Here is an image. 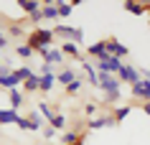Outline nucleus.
I'll return each mask as SVG.
<instances>
[{"label": "nucleus", "mask_w": 150, "mask_h": 145, "mask_svg": "<svg viewBox=\"0 0 150 145\" xmlns=\"http://www.w3.org/2000/svg\"><path fill=\"white\" fill-rule=\"evenodd\" d=\"M18 8L23 10V13H28V16H33V13H38V10H41V3H33V0H23V3H18Z\"/></svg>", "instance_id": "obj_24"}, {"label": "nucleus", "mask_w": 150, "mask_h": 145, "mask_svg": "<svg viewBox=\"0 0 150 145\" xmlns=\"http://www.w3.org/2000/svg\"><path fill=\"white\" fill-rule=\"evenodd\" d=\"M21 120V112H16V110H0V127L3 125H16V122Z\"/></svg>", "instance_id": "obj_14"}, {"label": "nucleus", "mask_w": 150, "mask_h": 145, "mask_svg": "<svg viewBox=\"0 0 150 145\" xmlns=\"http://www.w3.org/2000/svg\"><path fill=\"white\" fill-rule=\"evenodd\" d=\"M87 135H89V132H84V135H81V137H79V140H76L74 145H84V143H87Z\"/></svg>", "instance_id": "obj_33"}, {"label": "nucleus", "mask_w": 150, "mask_h": 145, "mask_svg": "<svg viewBox=\"0 0 150 145\" xmlns=\"http://www.w3.org/2000/svg\"><path fill=\"white\" fill-rule=\"evenodd\" d=\"M87 56L97 59V61H107V59H110V51H107V46H104V41H97V43L87 46Z\"/></svg>", "instance_id": "obj_9"}, {"label": "nucleus", "mask_w": 150, "mask_h": 145, "mask_svg": "<svg viewBox=\"0 0 150 145\" xmlns=\"http://www.w3.org/2000/svg\"><path fill=\"white\" fill-rule=\"evenodd\" d=\"M54 31L51 28H33V31L25 33V46L31 48L33 54H38V51H43V48H51L54 46Z\"/></svg>", "instance_id": "obj_1"}, {"label": "nucleus", "mask_w": 150, "mask_h": 145, "mask_svg": "<svg viewBox=\"0 0 150 145\" xmlns=\"http://www.w3.org/2000/svg\"><path fill=\"white\" fill-rule=\"evenodd\" d=\"M117 79H120V84H130L132 87L135 81H140V69L132 64H122V69L117 71Z\"/></svg>", "instance_id": "obj_3"}, {"label": "nucleus", "mask_w": 150, "mask_h": 145, "mask_svg": "<svg viewBox=\"0 0 150 145\" xmlns=\"http://www.w3.org/2000/svg\"><path fill=\"white\" fill-rule=\"evenodd\" d=\"M84 115H87V117H94V115H97V105H94V102L84 105Z\"/></svg>", "instance_id": "obj_31"}, {"label": "nucleus", "mask_w": 150, "mask_h": 145, "mask_svg": "<svg viewBox=\"0 0 150 145\" xmlns=\"http://www.w3.org/2000/svg\"><path fill=\"white\" fill-rule=\"evenodd\" d=\"M38 79H41V76L33 71L31 76H28V79L21 84V87H23V94H33V92H38Z\"/></svg>", "instance_id": "obj_18"}, {"label": "nucleus", "mask_w": 150, "mask_h": 145, "mask_svg": "<svg viewBox=\"0 0 150 145\" xmlns=\"http://www.w3.org/2000/svg\"><path fill=\"white\" fill-rule=\"evenodd\" d=\"M84 132H87V130H66V132L61 135V145H74Z\"/></svg>", "instance_id": "obj_20"}, {"label": "nucleus", "mask_w": 150, "mask_h": 145, "mask_svg": "<svg viewBox=\"0 0 150 145\" xmlns=\"http://www.w3.org/2000/svg\"><path fill=\"white\" fill-rule=\"evenodd\" d=\"M31 74H33V69H31V66H25V64H23V66H13V76H16L21 84H23V81L28 79Z\"/></svg>", "instance_id": "obj_23"}, {"label": "nucleus", "mask_w": 150, "mask_h": 145, "mask_svg": "<svg viewBox=\"0 0 150 145\" xmlns=\"http://www.w3.org/2000/svg\"><path fill=\"white\" fill-rule=\"evenodd\" d=\"M74 79H79V74L74 71V69H61V71L56 74V81H59V84H64V87H66V84H71Z\"/></svg>", "instance_id": "obj_17"}, {"label": "nucleus", "mask_w": 150, "mask_h": 145, "mask_svg": "<svg viewBox=\"0 0 150 145\" xmlns=\"http://www.w3.org/2000/svg\"><path fill=\"white\" fill-rule=\"evenodd\" d=\"M41 56H43V64L48 66H61L64 64V54L59 46H51V48H43V51H38Z\"/></svg>", "instance_id": "obj_4"}, {"label": "nucleus", "mask_w": 150, "mask_h": 145, "mask_svg": "<svg viewBox=\"0 0 150 145\" xmlns=\"http://www.w3.org/2000/svg\"><path fill=\"white\" fill-rule=\"evenodd\" d=\"M104 46H107V51H110V56H115V59H125L127 54H130V48H127L125 43H120L117 38H107Z\"/></svg>", "instance_id": "obj_7"}, {"label": "nucleus", "mask_w": 150, "mask_h": 145, "mask_svg": "<svg viewBox=\"0 0 150 145\" xmlns=\"http://www.w3.org/2000/svg\"><path fill=\"white\" fill-rule=\"evenodd\" d=\"M33 110H36V112H38L41 117H43V120H48V117H51V115L56 112V110H54L51 105H48V102H38V105L33 107Z\"/></svg>", "instance_id": "obj_25"}, {"label": "nucleus", "mask_w": 150, "mask_h": 145, "mask_svg": "<svg viewBox=\"0 0 150 145\" xmlns=\"http://www.w3.org/2000/svg\"><path fill=\"white\" fill-rule=\"evenodd\" d=\"M41 135L46 137L48 143H51V137H56V130L54 127H48V125H43V130H41Z\"/></svg>", "instance_id": "obj_29"}, {"label": "nucleus", "mask_w": 150, "mask_h": 145, "mask_svg": "<svg viewBox=\"0 0 150 145\" xmlns=\"http://www.w3.org/2000/svg\"><path fill=\"white\" fill-rule=\"evenodd\" d=\"M51 31H54V36H61V38L71 41V43H76V46L84 41V31H81L79 25L74 28V25H66V23H56Z\"/></svg>", "instance_id": "obj_2"}, {"label": "nucleus", "mask_w": 150, "mask_h": 145, "mask_svg": "<svg viewBox=\"0 0 150 145\" xmlns=\"http://www.w3.org/2000/svg\"><path fill=\"white\" fill-rule=\"evenodd\" d=\"M16 127H21V130H28V132H33V130H31V122L25 120L23 115H21V120H18V122H16Z\"/></svg>", "instance_id": "obj_30"}, {"label": "nucleus", "mask_w": 150, "mask_h": 145, "mask_svg": "<svg viewBox=\"0 0 150 145\" xmlns=\"http://www.w3.org/2000/svg\"><path fill=\"white\" fill-rule=\"evenodd\" d=\"M115 120H112V115H97V117H89L87 120V132L92 130H104V127H112Z\"/></svg>", "instance_id": "obj_6"}, {"label": "nucleus", "mask_w": 150, "mask_h": 145, "mask_svg": "<svg viewBox=\"0 0 150 145\" xmlns=\"http://www.w3.org/2000/svg\"><path fill=\"white\" fill-rule=\"evenodd\" d=\"M41 74H56V66H48V64H41Z\"/></svg>", "instance_id": "obj_32"}, {"label": "nucleus", "mask_w": 150, "mask_h": 145, "mask_svg": "<svg viewBox=\"0 0 150 145\" xmlns=\"http://www.w3.org/2000/svg\"><path fill=\"white\" fill-rule=\"evenodd\" d=\"M41 16H43V21H59V10L48 0V3H41Z\"/></svg>", "instance_id": "obj_16"}, {"label": "nucleus", "mask_w": 150, "mask_h": 145, "mask_svg": "<svg viewBox=\"0 0 150 145\" xmlns=\"http://www.w3.org/2000/svg\"><path fill=\"white\" fill-rule=\"evenodd\" d=\"M16 56H18V59H31V56H36V54H33L25 43H21V46H16Z\"/></svg>", "instance_id": "obj_28"}, {"label": "nucleus", "mask_w": 150, "mask_h": 145, "mask_svg": "<svg viewBox=\"0 0 150 145\" xmlns=\"http://www.w3.org/2000/svg\"><path fill=\"white\" fill-rule=\"evenodd\" d=\"M46 122H48V127H54V130H64L66 127V117H64L61 112H54Z\"/></svg>", "instance_id": "obj_22"}, {"label": "nucleus", "mask_w": 150, "mask_h": 145, "mask_svg": "<svg viewBox=\"0 0 150 145\" xmlns=\"http://www.w3.org/2000/svg\"><path fill=\"white\" fill-rule=\"evenodd\" d=\"M38 92H43V94H48L51 89H54L56 84V74H38Z\"/></svg>", "instance_id": "obj_13"}, {"label": "nucleus", "mask_w": 150, "mask_h": 145, "mask_svg": "<svg viewBox=\"0 0 150 145\" xmlns=\"http://www.w3.org/2000/svg\"><path fill=\"white\" fill-rule=\"evenodd\" d=\"M46 145H54V143H46Z\"/></svg>", "instance_id": "obj_36"}, {"label": "nucleus", "mask_w": 150, "mask_h": 145, "mask_svg": "<svg viewBox=\"0 0 150 145\" xmlns=\"http://www.w3.org/2000/svg\"><path fill=\"white\" fill-rule=\"evenodd\" d=\"M0 87L10 92V89H18V87H21V81L13 76V71H10V74H3V76H0Z\"/></svg>", "instance_id": "obj_21"}, {"label": "nucleus", "mask_w": 150, "mask_h": 145, "mask_svg": "<svg viewBox=\"0 0 150 145\" xmlns=\"http://www.w3.org/2000/svg\"><path fill=\"white\" fill-rule=\"evenodd\" d=\"M79 66H81V71H84V76H87V84L97 87V69H94V64L84 59V61H79Z\"/></svg>", "instance_id": "obj_10"}, {"label": "nucleus", "mask_w": 150, "mask_h": 145, "mask_svg": "<svg viewBox=\"0 0 150 145\" xmlns=\"http://www.w3.org/2000/svg\"><path fill=\"white\" fill-rule=\"evenodd\" d=\"M142 112L150 115V99H148V102H142Z\"/></svg>", "instance_id": "obj_34"}, {"label": "nucleus", "mask_w": 150, "mask_h": 145, "mask_svg": "<svg viewBox=\"0 0 150 145\" xmlns=\"http://www.w3.org/2000/svg\"><path fill=\"white\" fill-rule=\"evenodd\" d=\"M10 36H16V38H25L23 25H21V23H10V28H8V38H10Z\"/></svg>", "instance_id": "obj_27"}, {"label": "nucleus", "mask_w": 150, "mask_h": 145, "mask_svg": "<svg viewBox=\"0 0 150 145\" xmlns=\"http://www.w3.org/2000/svg\"><path fill=\"white\" fill-rule=\"evenodd\" d=\"M61 54H66V56H71V59H76V61H84V59H87V56L79 51V46H76V43H71V41H66V43L61 46Z\"/></svg>", "instance_id": "obj_15"}, {"label": "nucleus", "mask_w": 150, "mask_h": 145, "mask_svg": "<svg viewBox=\"0 0 150 145\" xmlns=\"http://www.w3.org/2000/svg\"><path fill=\"white\" fill-rule=\"evenodd\" d=\"M130 94H132L135 99H142V102H148V99H150V81H145V79L135 81L132 87H130Z\"/></svg>", "instance_id": "obj_8"}, {"label": "nucleus", "mask_w": 150, "mask_h": 145, "mask_svg": "<svg viewBox=\"0 0 150 145\" xmlns=\"http://www.w3.org/2000/svg\"><path fill=\"white\" fill-rule=\"evenodd\" d=\"M125 10H127V13H132V16H148V13H150L148 3H135V0H127Z\"/></svg>", "instance_id": "obj_11"}, {"label": "nucleus", "mask_w": 150, "mask_h": 145, "mask_svg": "<svg viewBox=\"0 0 150 145\" xmlns=\"http://www.w3.org/2000/svg\"><path fill=\"white\" fill-rule=\"evenodd\" d=\"M0 59H3V51H0Z\"/></svg>", "instance_id": "obj_35"}, {"label": "nucleus", "mask_w": 150, "mask_h": 145, "mask_svg": "<svg viewBox=\"0 0 150 145\" xmlns=\"http://www.w3.org/2000/svg\"><path fill=\"white\" fill-rule=\"evenodd\" d=\"M130 112H132V105H117V107H115V110H112V120H115V122H122V120H125V117H127V115H130Z\"/></svg>", "instance_id": "obj_19"}, {"label": "nucleus", "mask_w": 150, "mask_h": 145, "mask_svg": "<svg viewBox=\"0 0 150 145\" xmlns=\"http://www.w3.org/2000/svg\"><path fill=\"white\" fill-rule=\"evenodd\" d=\"M81 87H84V81H81V79H74V81H71V84H66V87H64V92H66V94H79V89Z\"/></svg>", "instance_id": "obj_26"}, {"label": "nucleus", "mask_w": 150, "mask_h": 145, "mask_svg": "<svg viewBox=\"0 0 150 145\" xmlns=\"http://www.w3.org/2000/svg\"><path fill=\"white\" fill-rule=\"evenodd\" d=\"M122 64H125L122 59L110 56L107 61H97V66H94V69H97V71H104V74H112V76H117V71L122 69Z\"/></svg>", "instance_id": "obj_5"}, {"label": "nucleus", "mask_w": 150, "mask_h": 145, "mask_svg": "<svg viewBox=\"0 0 150 145\" xmlns=\"http://www.w3.org/2000/svg\"><path fill=\"white\" fill-rule=\"evenodd\" d=\"M8 102H10V110H21V107H23V102H25V94L23 92H21V89H10L8 92Z\"/></svg>", "instance_id": "obj_12"}]
</instances>
